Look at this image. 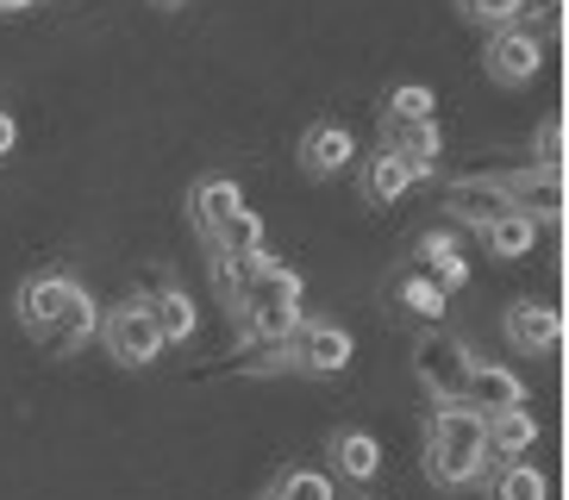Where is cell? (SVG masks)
Returning <instances> with one entry per match:
<instances>
[{
	"label": "cell",
	"mask_w": 569,
	"mask_h": 500,
	"mask_svg": "<svg viewBox=\"0 0 569 500\" xmlns=\"http://www.w3.org/2000/svg\"><path fill=\"white\" fill-rule=\"evenodd\" d=\"M457 407H469V413H482V419L488 413H507V407H526V382H519L513 369H501V363H476Z\"/></svg>",
	"instance_id": "cell-10"
},
{
	"label": "cell",
	"mask_w": 569,
	"mask_h": 500,
	"mask_svg": "<svg viewBox=\"0 0 569 500\" xmlns=\"http://www.w3.org/2000/svg\"><path fill=\"white\" fill-rule=\"evenodd\" d=\"M19 326L57 357H76L88 338L101 332V307L88 300V288L63 269H44L32 282H19Z\"/></svg>",
	"instance_id": "cell-1"
},
{
	"label": "cell",
	"mask_w": 569,
	"mask_h": 500,
	"mask_svg": "<svg viewBox=\"0 0 569 500\" xmlns=\"http://www.w3.org/2000/svg\"><path fill=\"white\" fill-rule=\"evenodd\" d=\"M538 444V419L526 407H507V413H488V457L501 463H519L526 450Z\"/></svg>",
	"instance_id": "cell-13"
},
{
	"label": "cell",
	"mask_w": 569,
	"mask_h": 500,
	"mask_svg": "<svg viewBox=\"0 0 569 500\" xmlns=\"http://www.w3.org/2000/svg\"><path fill=\"white\" fill-rule=\"evenodd\" d=\"M13 144H19V126H13V113L0 107V157H13Z\"/></svg>",
	"instance_id": "cell-26"
},
{
	"label": "cell",
	"mask_w": 569,
	"mask_h": 500,
	"mask_svg": "<svg viewBox=\"0 0 569 500\" xmlns=\"http://www.w3.org/2000/svg\"><path fill=\"white\" fill-rule=\"evenodd\" d=\"M469 369H476V357H469V344L457 332H426L413 344V376L426 382V394H432L438 407H457V400H463Z\"/></svg>",
	"instance_id": "cell-4"
},
{
	"label": "cell",
	"mask_w": 569,
	"mask_h": 500,
	"mask_svg": "<svg viewBox=\"0 0 569 500\" xmlns=\"http://www.w3.org/2000/svg\"><path fill=\"white\" fill-rule=\"evenodd\" d=\"M332 463H338V476L369 482V476L382 469V444H376L369 432H338V438H332Z\"/></svg>",
	"instance_id": "cell-16"
},
{
	"label": "cell",
	"mask_w": 569,
	"mask_h": 500,
	"mask_svg": "<svg viewBox=\"0 0 569 500\" xmlns=\"http://www.w3.org/2000/svg\"><path fill=\"white\" fill-rule=\"evenodd\" d=\"M407 188H413V176H407V163H395L388 150H376V157L363 163V200L369 207H395Z\"/></svg>",
	"instance_id": "cell-15"
},
{
	"label": "cell",
	"mask_w": 569,
	"mask_h": 500,
	"mask_svg": "<svg viewBox=\"0 0 569 500\" xmlns=\"http://www.w3.org/2000/svg\"><path fill=\"white\" fill-rule=\"evenodd\" d=\"M244 207V188L232 182V176H201L194 182V194H188V213H194V226H201V238H213L226 219Z\"/></svg>",
	"instance_id": "cell-11"
},
{
	"label": "cell",
	"mask_w": 569,
	"mask_h": 500,
	"mask_svg": "<svg viewBox=\"0 0 569 500\" xmlns=\"http://www.w3.org/2000/svg\"><path fill=\"white\" fill-rule=\"evenodd\" d=\"M288 369H301V376H345L351 369V332L326 326V319H301V332L288 338Z\"/></svg>",
	"instance_id": "cell-5"
},
{
	"label": "cell",
	"mask_w": 569,
	"mask_h": 500,
	"mask_svg": "<svg viewBox=\"0 0 569 500\" xmlns=\"http://www.w3.org/2000/svg\"><path fill=\"white\" fill-rule=\"evenodd\" d=\"M382 150L395 163H407V176H438V157H445V132L438 119H419V126H401V119H382Z\"/></svg>",
	"instance_id": "cell-8"
},
{
	"label": "cell",
	"mask_w": 569,
	"mask_h": 500,
	"mask_svg": "<svg viewBox=\"0 0 569 500\" xmlns=\"http://www.w3.org/2000/svg\"><path fill=\"white\" fill-rule=\"evenodd\" d=\"M301 163H307V176H345L357 163V138L345 126H313L301 138Z\"/></svg>",
	"instance_id": "cell-12"
},
{
	"label": "cell",
	"mask_w": 569,
	"mask_h": 500,
	"mask_svg": "<svg viewBox=\"0 0 569 500\" xmlns=\"http://www.w3.org/2000/svg\"><path fill=\"white\" fill-rule=\"evenodd\" d=\"M545 494L551 488L532 463H501V476H495V500H545Z\"/></svg>",
	"instance_id": "cell-21"
},
{
	"label": "cell",
	"mask_w": 569,
	"mask_h": 500,
	"mask_svg": "<svg viewBox=\"0 0 569 500\" xmlns=\"http://www.w3.org/2000/svg\"><path fill=\"white\" fill-rule=\"evenodd\" d=\"M419 257H426V269H432L438 288H463V257H457V238L451 232H426L419 238Z\"/></svg>",
	"instance_id": "cell-19"
},
{
	"label": "cell",
	"mask_w": 569,
	"mask_h": 500,
	"mask_svg": "<svg viewBox=\"0 0 569 500\" xmlns=\"http://www.w3.org/2000/svg\"><path fill=\"white\" fill-rule=\"evenodd\" d=\"M207 244H213V257H251V250H263V219H257L251 207H238Z\"/></svg>",
	"instance_id": "cell-17"
},
{
	"label": "cell",
	"mask_w": 569,
	"mask_h": 500,
	"mask_svg": "<svg viewBox=\"0 0 569 500\" xmlns=\"http://www.w3.org/2000/svg\"><path fill=\"white\" fill-rule=\"evenodd\" d=\"M432 88H419V82H407V88H395L388 94V119H401V126H419V119H432Z\"/></svg>",
	"instance_id": "cell-22"
},
{
	"label": "cell",
	"mask_w": 569,
	"mask_h": 500,
	"mask_svg": "<svg viewBox=\"0 0 569 500\" xmlns=\"http://www.w3.org/2000/svg\"><path fill=\"white\" fill-rule=\"evenodd\" d=\"M263 500H338V494L326 469H288V476H276V488Z\"/></svg>",
	"instance_id": "cell-20"
},
{
	"label": "cell",
	"mask_w": 569,
	"mask_h": 500,
	"mask_svg": "<svg viewBox=\"0 0 569 500\" xmlns=\"http://www.w3.org/2000/svg\"><path fill=\"white\" fill-rule=\"evenodd\" d=\"M482 244H488V257H526V250L538 244V226L519 219V213H501V219L482 226Z\"/></svg>",
	"instance_id": "cell-18"
},
{
	"label": "cell",
	"mask_w": 569,
	"mask_h": 500,
	"mask_svg": "<svg viewBox=\"0 0 569 500\" xmlns=\"http://www.w3.org/2000/svg\"><path fill=\"white\" fill-rule=\"evenodd\" d=\"M101 338H107V350H113V363H126V369H144V363H157V357H163V338H157L151 313H144V300L113 307V313L101 319Z\"/></svg>",
	"instance_id": "cell-6"
},
{
	"label": "cell",
	"mask_w": 569,
	"mask_h": 500,
	"mask_svg": "<svg viewBox=\"0 0 569 500\" xmlns=\"http://www.w3.org/2000/svg\"><path fill=\"white\" fill-rule=\"evenodd\" d=\"M232 319L251 344H288V338L301 332V276L269 257L257 269V282L232 300Z\"/></svg>",
	"instance_id": "cell-2"
},
{
	"label": "cell",
	"mask_w": 569,
	"mask_h": 500,
	"mask_svg": "<svg viewBox=\"0 0 569 500\" xmlns=\"http://www.w3.org/2000/svg\"><path fill=\"white\" fill-rule=\"evenodd\" d=\"M463 19H476V26H495V32H507V26H526V7H519V0H469Z\"/></svg>",
	"instance_id": "cell-23"
},
{
	"label": "cell",
	"mask_w": 569,
	"mask_h": 500,
	"mask_svg": "<svg viewBox=\"0 0 569 500\" xmlns=\"http://www.w3.org/2000/svg\"><path fill=\"white\" fill-rule=\"evenodd\" d=\"M488 469V419L469 407H438L426 426V476L438 488H469Z\"/></svg>",
	"instance_id": "cell-3"
},
{
	"label": "cell",
	"mask_w": 569,
	"mask_h": 500,
	"mask_svg": "<svg viewBox=\"0 0 569 500\" xmlns=\"http://www.w3.org/2000/svg\"><path fill=\"white\" fill-rule=\"evenodd\" d=\"M482 63H488V76H495L501 88H526L538 69H545V44H538L532 26H507V32L488 38V57H482Z\"/></svg>",
	"instance_id": "cell-7"
},
{
	"label": "cell",
	"mask_w": 569,
	"mask_h": 500,
	"mask_svg": "<svg viewBox=\"0 0 569 500\" xmlns=\"http://www.w3.org/2000/svg\"><path fill=\"white\" fill-rule=\"evenodd\" d=\"M507 344L526 350V357H551V350L563 344V313L545 307V300H519V307H507Z\"/></svg>",
	"instance_id": "cell-9"
},
{
	"label": "cell",
	"mask_w": 569,
	"mask_h": 500,
	"mask_svg": "<svg viewBox=\"0 0 569 500\" xmlns=\"http://www.w3.org/2000/svg\"><path fill=\"white\" fill-rule=\"evenodd\" d=\"M538 163L545 169H563V119H551V126H545V138H538ZM532 163V169H538Z\"/></svg>",
	"instance_id": "cell-25"
},
{
	"label": "cell",
	"mask_w": 569,
	"mask_h": 500,
	"mask_svg": "<svg viewBox=\"0 0 569 500\" xmlns=\"http://www.w3.org/2000/svg\"><path fill=\"white\" fill-rule=\"evenodd\" d=\"M144 313H151V326H157L163 344H188V338H194V300H188L182 288L163 282L151 300H144Z\"/></svg>",
	"instance_id": "cell-14"
},
{
	"label": "cell",
	"mask_w": 569,
	"mask_h": 500,
	"mask_svg": "<svg viewBox=\"0 0 569 500\" xmlns=\"http://www.w3.org/2000/svg\"><path fill=\"white\" fill-rule=\"evenodd\" d=\"M401 300H407V313H419V319H438V313H445V288L426 282V276H407V282H401Z\"/></svg>",
	"instance_id": "cell-24"
},
{
	"label": "cell",
	"mask_w": 569,
	"mask_h": 500,
	"mask_svg": "<svg viewBox=\"0 0 569 500\" xmlns=\"http://www.w3.org/2000/svg\"><path fill=\"white\" fill-rule=\"evenodd\" d=\"M26 7H32V0H0V19H19Z\"/></svg>",
	"instance_id": "cell-27"
}]
</instances>
